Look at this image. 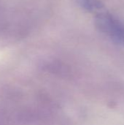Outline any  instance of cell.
<instances>
[{"label":"cell","mask_w":124,"mask_h":125,"mask_svg":"<svg viewBox=\"0 0 124 125\" xmlns=\"http://www.w3.org/2000/svg\"><path fill=\"white\" fill-rule=\"evenodd\" d=\"M96 23L102 31L118 43L124 45V24L118 19L109 13L101 12L96 16Z\"/></svg>","instance_id":"6da1fadb"},{"label":"cell","mask_w":124,"mask_h":125,"mask_svg":"<svg viewBox=\"0 0 124 125\" xmlns=\"http://www.w3.org/2000/svg\"><path fill=\"white\" fill-rule=\"evenodd\" d=\"M77 1L83 8L90 12L101 11L104 9V4L99 0H77Z\"/></svg>","instance_id":"7a4b0ae2"}]
</instances>
